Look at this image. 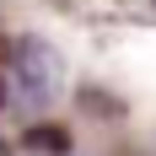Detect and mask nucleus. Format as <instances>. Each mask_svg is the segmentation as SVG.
<instances>
[{
  "label": "nucleus",
  "instance_id": "1",
  "mask_svg": "<svg viewBox=\"0 0 156 156\" xmlns=\"http://www.w3.org/2000/svg\"><path fill=\"white\" fill-rule=\"evenodd\" d=\"M11 81H16V97L27 108H48L59 97V81H65L59 48L43 43V38H32V32H22L11 43Z\"/></svg>",
  "mask_w": 156,
  "mask_h": 156
},
{
  "label": "nucleus",
  "instance_id": "2",
  "mask_svg": "<svg viewBox=\"0 0 156 156\" xmlns=\"http://www.w3.org/2000/svg\"><path fill=\"white\" fill-rule=\"evenodd\" d=\"M27 140L38 145V151H43V145H48V151H65V135H59V129H32Z\"/></svg>",
  "mask_w": 156,
  "mask_h": 156
}]
</instances>
